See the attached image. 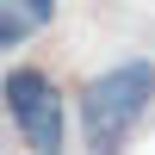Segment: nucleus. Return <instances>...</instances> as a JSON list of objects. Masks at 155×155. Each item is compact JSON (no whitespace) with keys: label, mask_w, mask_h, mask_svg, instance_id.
I'll return each instance as SVG.
<instances>
[{"label":"nucleus","mask_w":155,"mask_h":155,"mask_svg":"<svg viewBox=\"0 0 155 155\" xmlns=\"http://www.w3.org/2000/svg\"><path fill=\"white\" fill-rule=\"evenodd\" d=\"M0 93H6V112L19 124L25 149L31 155H62V143H68V112H62V93L50 87L44 68H12L0 81Z\"/></svg>","instance_id":"obj_2"},{"label":"nucleus","mask_w":155,"mask_h":155,"mask_svg":"<svg viewBox=\"0 0 155 155\" xmlns=\"http://www.w3.org/2000/svg\"><path fill=\"white\" fill-rule=\"evenodd\" d=\"M25 31H37V25L25 19V6H19V0H0V50H12Z\"/></svg>","instance_id":"obj_3"},{"label":"nucleus","mask_w":155,"mask_h":155,"mask_svg":"<svg viewBox=\"0 0 155 155\" xmlns=\"http://www.w3.org/2000/svg\"><path fill=\"white\" fill-rule=\"evenodd\" d=\"M19 6H25L31 25H50V19H56V0H19Z\"/></svg>","instance_id":"obj_4"},{"label":"nucleus","mask_w":155,"mask_h":155,"mask_svg":"<svg viewBox=\"0 0 155 155\" xmlns=\"http://www.w3.org/2000/svg\"><path fill=\"white\" fill-rule=\"evenodd\" d=\"M149 99H155V62L149 56H130L118 68L93 74L81 87V143L93 155H124L130 130L149 112Z\"/></svg>","instance_id":"obj_1"}]
</instances>
